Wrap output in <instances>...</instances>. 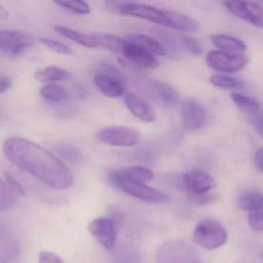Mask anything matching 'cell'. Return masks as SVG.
I'll return each mask as SVG.
<instances>
[{"mask_svg":"<svg viewBox=\"0 0 263 263\" xmlns=\"http://www.w3.org/2000/svg\"><path fill=\"white\" fill-rule=\"evenodd\" d=\"M34 42V38L28 33L2 30L0 33V52L4 56L13 59L21 56Z\"/></svg>","mask_w":263,"mask_h":263,"instance_id":"obj_5","label":"cell"},{"mask_svg":"<svg viewBox=\"0 0 263 263\" xmlns=\"http://www.w3.org/2000/svg\"><path fill=\"white\" fill-rule=\"evenodd\" d=\"M95 36L98 40V48L105 49L119 54L127 43L126 39L107 33H97Z\"/></svg>","mask_w":263,"mask_h":263,"instance_id":"obj_26","label":"cell"},{"mask_svg":"<svg viewBox=\"0 0 263 263\" xmlns=\"http://www.w3.org/2000/svg\"><path fill=\"white\" fill-rule=\"evenodd\" d=\"M153 172L147 167L141 166H132L117 169L109 175L110 182L115 181H132L145 184L153 179Z\"/></svg>","mask_w":263,"mask_h":263,"instance_id":"obj_15","label":"cell"},{"mask_svg":"<svg viewBox=\"0 0 263 263\" xmlns=\"http://www.w3.org/2000/svg\"><path fill=\"white\" fill-rule=\"evenodd\" d=\"M127 41L137 44L156 56H164L165 50L159 42L154 38L141 33H130Z\"/></svg>","mask_w":263,"mask_h":263,"instance_id":"obj_22","label":"cell"},{"mask_svg":"<svg viewBox=\"0 0 263 263\" xmlns=\"http://www.w3.org/2000/svg\"><path fill=\"white\" fill-rule=\"evenodd\" d=\"M120 14L140 18L161 25L167 24L166 10L144 4L124 2L120 9Z\"/></svg>","mask_w":263,"mask_h":263,"instance_id":"obj_9","label":"cell"},{"mask_svg":"<svg viewBox=\"0 0 263 263\" xmlns=\"http://www.w3.org/2000/svg\"><path fill=\"white\" fill-rule=\"evenodd\" d=\"M40 41H41V44H44L47 48L53 50V51L57 52V53H60V54L67 55V56L73 54V51H72V49L70 47L59 42V41L48 39V38H41Z\"/></svg>","mask_w":263,"mask_h":263,"instance_id":"obj_32","label":"cell"},{"mask_svg":"<svg viewBox=\"0 0 263 263\" xmlns=\"http://www.w3.org/2000/svg\"><path fill=\"white\" fill-rule=\"evenodd\" d=\"M55 4L63 8L67 9L76 14L87 15L90 13V8L88 4L84 1H57Z\"/></svg>","mask_w":263,"mask_h":263,"instance_id":"obj_31","label":"cell"},{"mask_svg":"<svg viewBox=\"0 0 263 263\" xmlns=\"http://www.w3.org/2000/svg\"><path fill=\"white\" fill-rule=\"evenodd\" d=\"M238 207L242 210L255 211L263 209V195L255 192H246L238 198Z\"/></svg>","mask_w":263,"mask_h":263,"instance_id":"obj_25","label":"cell"},{"mask_svg":"<svg viewBox=\"0 0 263 263\" xmlns=\"http://www.w3.org/2000/svg\"><path fill=\"white\" fill-rule=\"evenodd\" d=\"M120 54L129 62L144 68L155 69L159 64L155 55L128 41H127Z\"/></svg>","mask_w":263,"mask_h":263,"instance_id":"obj_14","label":"cell"},{"mask_svg":"<svg viewBox=\"0 0 263 263\" xmlns=\"http://www.w3.org/2000/svg\"><path fill=\"white\" fill-rule=\"evenodd\" d=\"M211 41L218 49L226 50V52L230 53H239L245 51L247 48L244 42L229 35H213L211 36Z\"/></svg>","mask_w":263,"mask_h":263,"instance_id":"obj_21","label":"cell"},{"mask_svg":"<svg viewBox=\"0 0 263 263\" xmlns=\"http://www.w3.org/2000/svg\"><path fill=\"white\" fill-rule=\"evenodd\" d=\"M254 162H255V167L260 171L263 172V147L258 148L255 152L254 155Z\"/></svg>","mask_w":263,"mask_h":263,"instance_id":"obj_38","label":"cell"},{"mask_svg":"<svg viewBox=\"0 0 263 263\" xmlns=\"http://www.w3.org/2000/svg\"><path fill=\"white\" fill-rule=\"evenodd\" d=\"M182 186L187 195H201L208 193L217 185L212 175L201 171L194 170L184 174L181 177Z\"/></svg>","mask_w":263,"mask_h":263,"instance_id":"obj_10","label":"cell"},{"mask_svg":"<svg viewBox=\"0 0 263 263\" xmlns=\"http://www.w3.org/2000/svg\"><path fill=\"white\" fill-rule=\"evenodd\" d=\"M96 137L104 144L118 147H132L141 140V133L136 129L120 126L102 129L98 132Z\"/></svg>","mask_w":263,"mask_h":263,"instance_id":"obj_6","label":"cell"},{"mask_svg":"<svg viewBox=\"0 0 263 263\" xmlns=\"http://www.w3.org/2000/svg\"><path fill=\"white\" fill-rule=\"evenodd\" d=\"M124 102L128 110L140 121L152 123L156 119L155 110L140 97L130 93L125 97Z\"/></svg>","mask_w":263,"mask_h":263,"instance_id":"obj_16","label":"cell"},{"mask_svg":"<svg viewBox=\"0 0 263 263\" xmlns=\"http://www.w3.org/2000/svg\"><path fill=\"white\" fill-rule=\"evenodd\" d=\"M261 258H263V254H262V255H261Z\"/></svg>","mask_w":263,"mask_h":263,"instance_id":"obj_41","label":"cell"},{"mask_svg":"<svg viewBox=\"0 0 263 263\" xmlns=\"http://www.w3.org/2000/svg\"><path fill=\"white\" fill-rule=\"evenodd\" d=\"M39 263H64V261L52 252H41L39 255Z\"/></svg>","mask_w":263,"mask_h":263,"instance_id":"obj_36","label":"cell"},{"mask_svg":"<svg viewBox=\"0 0 263 263\" xmlns=\"http://www.w3.org/2000/svg\"><path fill=\"white\" fill-rule=\"evenodd\" d=\"M56 150L62 158L72 164H79L84 160L81 151L70 143H60L56 146Z\"/></svg>","mask_w":263,"mask_h":263,"instance_id":"obj_27","label":"cell"},{"mask_svg":"<svg viewBox=\"0 0 263 263\" xmlns=\"http://www.w3.org/2000/svg\"><path fill=\"white\" fill-rule=\"evenodd\" d=\"M124 3L118 2V1H108V2L105 3L104 6H105L106 10L110 13H120V9Z\"/></svg>","mask_w":263,"mask_h":263,"instance_id":"obj_37","label":"cell"},{"mask_svg":"<svg viewBox=\"0 0 263 263\" xmlns=\"http://www.w3.org/2000/svg\"><path fill=\"white\" fill-rule=\"evenodd\" d=\"M40 95L51 102H61L68 98V91L64 87L56 84H47L40 89Z\"/></svg>","mask_w":263,"mask_h":263,"instance_id":"obj_28","label":"cell"},{"mask_svg":"<svg viewBox=\"0 0 263 263\" xmlns=\"http://www.w3.org/2000/svg\"><path fill=\"white\" fill-rule=\"evenodd\" d=\"M89 231L98 241L108 250H111L116 244V223L110 218H96L89 224Z\"/></svg>","mask_w":263,"mask_h":263,"instance_id":"obj_11","label":"cell"},{"mask_svg":"<svg viewBox=\"0 0 263 263\" xmlns=\"http://www.w3.org/2000/svg\"><path fill=\"white\" fill-rule=\"evenodd\" d=\"M148 87L152 93L165 105L174 106L178 103V93L172 86L166 83L152 80L148 81Z\"/></svg>","mask_w":263,"mask_h":263,"instance_id":"obj_18","label":"cell"},{"mask_svg":"<svg viewBox=\"0 0 263 263\" xmlns=\"http://www.w3.org/2000/svg\"><path fill=\"white\" fill-rule=\"evenodd\" d=\"M249 226L255 232H263V209L255 211L249 215Z\"/></svg>","mask_w":263,"mask_h":263,"instance_id":"obj_34","label":"cell"},{"mask_svg":"<svg viewBox=\"0 0 263 263\" xmlns=\"http://www.w3.org/2000/svg\"><path fill=\"white\" fill-rule=\"evenodd\" d=\"M167 24L166 27L181 31L195 32L199 30V24L193 18L178 12L166 10Z\"/></svg>","mask_w":263,"mask_h":263,"instance_id":"obj_19","label":"cell"},{"mask_svg":"<svg viewBox=\"0 0 263 263\" xmlns=\"http://www.w3.org/2000/svg\"><path fill=\"white\" fill-rule=\"evenodd\" d=\"M249 58L241 53L226 51H210L206 57V63L212 70L224 73H235L246 67Z\"/></svg>","mask_w":263,"mask_h":263,"instance_id":"obj_7","label":"cell"},{"mask_svg":"<svg viewBox=\"0 0 263 263\" xmlns=\"http://www.w3.org/2000/svg\"><path fill=\"white\" fill-rule=\"evenodd\" d=\"M223 4L234 16L258 28H263V8L259 4L241 0L226 1Z\"/></svg>","mask_w":263,"mask_h":263,"instance_id":"obj_8","label":"cell"},{"mask_svg":"<svg viewBox=\"0 0 263 263\" xmlns=\"http://www.w3.org/2000/svg\"><path fill=\"white\" fill-rule=\"evenodd\" d=\"M189 198L196 205L205 206L217 202L220 199V196L218 194L208 192L201 195H189Z\"/></svg>","mask_w":263,"mask_h":263,"instance_id":"obj_33","label":"cell"},{"mask_svg":"<svg viewBox=\"0 0 263 263\" xmlns=\"http://www.w3.org/2000/svg\"><path fill=\"white\" fill-rule=\"evenodd\" d=\"M157 263H203L197 252L186 243L171 241L160 246Z\"/></svg>","mask_w":263,"mask_h":263,"instance_id":"obj_3","label":"cell"},{"mask_svg":"<svg viewBox=\"0 0 263 263\" xmlns=\"http://www.w3.org/2000/svg\"><path fill=\"white\" fill-rule=\"evenodd\" d=\"M12 84H13V82L10 78L7 76H1V78H0V92L1 93L7 91L12 87Z\"/></svg>","mask_w":263,"mask_h":263,"instance_id":"obj_39","label":"cell"},{"mask_svg":"<svg viewBox=\"0 0 263 263\" xmlns=\"http://www.w3.org/2000/svg\"><path fill=\"white\" fill-rule=\"evenodd\" d=\"M8 16L7 10H4L2 7H0V18L2 20L6 19Z\"/></svg>","mask_w":263,"mask_h":263,"instance_id":"obj_40","label":"cell"},{"mask_svg":"<svg viewBox=\"0 0 263 263\" xmlns=\"http://www.w3.org/2000/svg\"><path fill=\"white\" fill-rule=\"evenodd\" d=\"M230 97L236 107L245 114L253 116L260 115L261 106L255 98L238 93H232Z\"/></svg>","mask_w":263,"mask_h":263,"instance_id":"obj_23","label":"cell"},{"mask_svg":"<svg viewBox=\"0 0 263 263\" xmlns=\"http://www.w3.org/2000/svg\"><path fill=\"white\" fill-rule=\"evenodd\" d=\"M212 85L221 89H241L244 87L243 83L238 78L226 75H213L210 78Z\"/></svg>","mask_w":263,"mask_h":263,"instance_id":"obj_30","label":"cell"},{"mask_svg":"<svg viewBox=\"0 0 263 263\" xmlns=\"http://www.w3.org/2000/svg\"><path fill=\"white\" fill-rule=\"evenodd\" d=\"M181 41L184 47L194 56H200L202 53L201 44L195 38L191 36H183Z\"/></svg>","mask_w":263,"mask_h":263,"instance_id":"obj_35","label":"cell"},{"mask_svg":"<svg viewBox=\"0 0 263 263\" xmlns=\"http://www.w3.org/2000/svg\"><path fill=\"white\" fill-rule=\"evenodd\" d=\"M34 78L41 82H58L65 81L71 78V73L64 68L48 67L35 73Z\"/></svg>","mask_w":263,"mask_h":263,"instance_id":"obj_24","label":"cell"},{"mask_svg":"<svg viewBox=\"0 0 263 263\" xmlns=\"http://www.w3.org/2000/svg\"><path fill=\"white\" fill-rule=\"evenodd\" d=\"M111 183L127 195L146 202L162 204L171 201L168 195L158 189L146 185L144 183L132 181H115Z\"/></svg>","mask_w":263,"mask_h":263,"instance_id":"obj_4","label":"cell"},{"mask_svg":"<svg viewBox=\"0 0 263 263\" xmlns=\"http://www.w3.org/2000/svg\"><path fill=\"white\" fill-rule=\"evenodd\" d=\"M1 241V263H14L19 255L17 243L8 238H2Z\"/></svg>","mask_w":263,"mask_h":263,"instance_id":"obj_29","label":"cell"},{"mask_svg":"<svg viewBox=\"0 0 263 263\" xmlns=\"http://www.w3.org/2000/svg\"><path fill=\"white\" fill-rule=\"evenodd\" d=\"M4 152L7 159L53 189H67L73 175L67 166L42 146L21 137L7 138Z\"/></svg>","mask_w":263,"mask_h":263,"instance_id":"obj_1","label":"cell"},{"mask_svg":"<svg viewBox=\"0 0 263 263\" xmlns=\"http://www.w3.org/2000/svg\"><path fill=\"white\" fill-rule=\"evenodd\" d=\"M53 30L58 34L88 48H98V40L95 35H88L62 26H56Z\"/></svg>","mask_w":263,"mask_h":263,"instance_id":"obj_20","label":"cell"},{"mask_svg":"<svg viewBox=\"0 0 263 263\" xmlns=\"http://www.w3.org/2000/svg\"><path fill=\"white\" fill-rule=\"evenodd\" d=\"M17 195L25 196L24 189L2 178L0 185V210L3 212L13 208L16 204Z\"/></svg>","mask_w":263,"mask_h":263,"instance_id":"obj_17","label":"cell"},{"mask_svg":"<svg viewBox=\"0 0 263 263\" xmlns=\"http://www.w3.org/2000/svg\"><path fill=\"white\" fill-rule=\"evenodd\" d=\"M227 239L226 229L215 220H203L194 230L193 241L200 247L208 250L218 249L226 244Z\"/></svg>","mask_w":263,"mask_h":263,"instance_id":"obj_2","label":"cell"},{"mask_svg":"<svg viewBox=\"0 0 263 263\" xmlns=\"http://www.w3.org/2000/svg\"><path fill=\"white\" fill-rule=\"evenodd\" d=\"M95 84L100 91L108 98H120L126 92L124 74L98 72L95 76Z\"/></svg>","mask_w":263,"mask_h":263,"instance_id":"obj_12","label":"cell"},{"mask_svg":"<svg viewBox=\"0 0 263 263\" xmlns=\"http://www.w3.org/2000/svg\"><path fill=\"white\" fill-rule=\"evenodd\" d=\"M181 118L184 128L195 132L204 127L207 121V114L204 107L193 99H187L183 103Z\"/></svg>","mask_w":263,"mask_h":263,"instance_id":"obj_13","label":"cell"}]
</instances>
